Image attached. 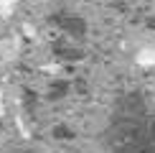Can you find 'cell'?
Listing matches in <instances>:
<instances>
[{"label": "cell", "instance_id": "6da1fadb", "mask_svg": "<svg viewBox=\"0 0 155 153\" xmlns=\"http://www.w3.org/2000/svg\"><path fill=\"white\" fill-rule=\"evenodd\" d=\"M107 153H155L153 115L140 92L122 94L104 127Z\"/></svg>", "mask_w": 155, "mask_h": 153}, {"label": "cell", "instance_id": "7a4b0ae2", "mask_svg": "<svg viewBox=\"0 0 155 153\" xmlns=\"http://www.w3.org/2000/svg\"><path fill=\"white\" fill-rule=\"evenodd\" d=\"M153 138H155V115H153Z\"/></svg>", "mask_w": 155, "mask_h": 153}]
</instances>
